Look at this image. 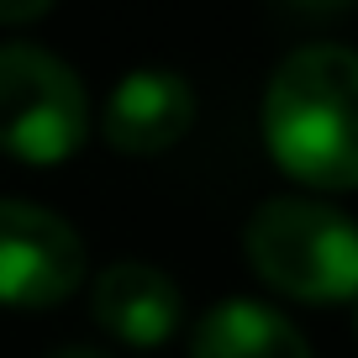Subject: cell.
Returning <instances> with one entry per match:
<instances>
[{"label":"cell","mask_w":358,"mask_h":358,"mask_svg":"<svg viewBox=\"0 0 358 358\" xmlns=\"http://www.w3.org/2000/svg\"><path fill=\"white\" fill-rule=\"evenodd\" d=\"M264 137L285 174L316 190H358V53L301 48L264 95Z\"/></svg>","instance_id":"cell-1"},{"label":"cell","mask_w":358,"mask_h":358,"mask_svg":"<svg viewBox=\"0 0 358 358\" xmlns=\"http://www.w3.org/2000/svg\"><path fill=\"white\" fill-rule=\"evenodd\" d=\"M243 243L258 280L290 301L337 306L358 295V227L343 211L316 201H264Z\"/></svg>","instance_id":"cell-2"},{"label":"cell","mask_w":358,"mask_h":358,"mask_svg":"<svg viewBox=\"0 0 358 358\" xmlns=\"http://www.w3.org/2000/svg\"><path fill=\"white\" fill-rule=\"evenodd\" d=\"M90 132L79 74L48 48H0V148L22 164H64Z\"/></svg>","instance_id":"cell-3"},{"label":"cell","mask_w":358,"mask_h":358,"mask_svg":"<svg viewBox=\"0 0 358 358\" xmlns=\"http://www.w3.org/2000/svg\"><path fill=\"white\" fill-rule=\"evenodd\" d=\"M85 280V243L64 216L27 201H0V306L43 311Z\"/></svg>","instance_id":"cell-4"},{"label":"cell","mask_w":358,"mask_h":358,"mask_svg":"<svg viewBox=\"0 0 358 358\" xmlns=\"http://www.w3.org/2000/svg\"><path fill=\"white\" fill-rule=\"evenodd\" d=\"M90 311L116 343L127 348H158L179 332V316H185V301H179V285L169 280L164 268L137 264V258H122L95 280V295H90Z\"/></svg>","instance_id":"cell-5"},{"label":"cell","mask_w":358,"mask_h":358,"mask_svg":"<svg viewBox=\"0 0 358 358\" xmlns=\"http://www.w3.org/2000/svg\"><path fill=\"white\" fill-rule=\"evenodd\" d=\"M195 122V90L169 69H137L106 101V137L122 153H164Z\"/></svg>","instance_id":"cell-6"},{"label":"cell","mask_w":358,"mask_h":358,"mask_svg":"<svg viewBox=\"0 0 358 358\" xmlns=\"http://www.w3.org/2000/svg\"><path fill=\"white\" fill-rule=\"evenodd\" d=\"M190 358H311L306 337L258 301H222L201 316Z\"/></svg>","instance_id":"cell-7"},{"label":"cell","mask_w":358,"mask_h":358,"mask_svg":"<svg viewBox=\"0 0 358 358\" xmlns=\"http://www.w3.org/2000/svg\"><path fill=\"white\" fill-rule=\"evenodd\" d=\"M48 6L53 0H0V22H37L48 16Z\"/></svg>","instance_id":"cell-8"},{"label":"cell","mask_w":358,"mask_h":358,"mask_svg":"<svg viewBox=\"0 0 358 358\" xmlns=\"http://www.w3.org/2000/svg\"><path fill=\"white\" fill-rule=\"evenodd\" d=\"M301 16H343V11H353L358 0H290Z\"/></svg>","instance_id":"cell-9"},{"label":"cell","mask_w":358,"mask_h":358,"mask_svg":"<svg viewBox=\"0 0 358 358\" xmlns=\"http://www.w3.org/2000/svg\"><path fill=\"white\" fill-rule=\"evenodd\" d=\"M53 358H106V353H101V348H58Z\"/></svg>","instance_id":"cell-10"},{"label":"cell","mask_w":358,"mask_h":358,"mask_svg":"<svg viewBox=\"0 0 358 358\" xmlns=\"http://www.w3.org/2000/svg\"><path fill=\"white\" fill-rule=\"evenodd\" d=\"M353 327H358V295H353Z\"/></svg>","instance_id":"cell-11"}]
</instances>
